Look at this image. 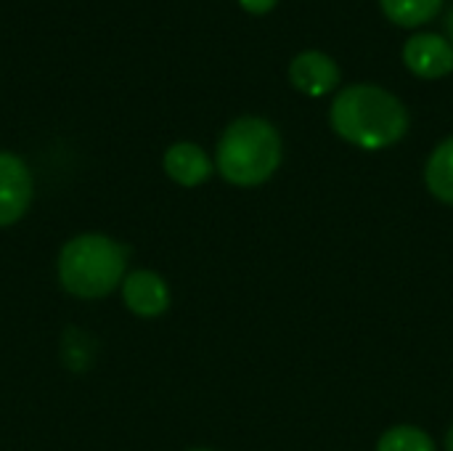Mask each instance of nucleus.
Returning a JSON list of instances; mask_svg holds the SVG:
<instances>
[{
    "label": "nucleus",
    "mask_w": 453,
    "mask_h": 451,
    "mask_svg": "<svg viewBox=\"0 0 453 451\" xmlns=\"http://www.w3.org/2000/svg\"><path fill=\"white\" fill-rule=\"evenodd\" d=\"M329 120L340 138L366 152L388 149L409 130V112L401 98L366 82L340 90L332 101Z\"/></svg>",
    "instance_id": "1"
},
{
    "label": "nucleus",
    "mask_w": 453,
    "mask_h": 451,
    "mask_svg": "<svg viewBox=\"0 0 453 451\" xmlns=\"http://www.w3.org/2000/svg\"><path fill=\"white\" fill-rule=\"evenodd\" d=\"M215 162L228 183L257 186L268 181L281 162L279 130L263 117H239L223 130Z\"/></svg>",
    "instance_id": "2"
},
{
    "label": "nucleus",
    "mask_w": 453,
    "mask_h": 451,
    "mask_svg": "<svg viewBox=\"0 0 453 451\" xmlns=\"http://www.w3.org/2000/svg\"><path fill=\"white\" fill-rule=\"evenodd\" d=\"M125 263L127 253L114 239L104 234H80L61 247L58 282L69 295L96 300L122 282Z\"/></svg>",
    "instance_id": "3"
},
{
    "label": "nucleus",
    "mask_w": 453,
    "mask_h": 451,
    "mask_svg": "<svg viewBox=\"0 0 453 451\" xmlns=\"http://www.w3.org/2000/svg\"><path fill=\"white\" fill-rule=\"evenodd\" d=\"M403 64L422 80H441L453 72V45L443 35H411L403 43Z\"/></svg>",
    "instance_id": "4"
},
{
    "label": "nucleus",
    "mask_w": 453,
    "mask_h": 451,
    "mask_svg": "<svg viewBox=\"0 0 453 451\" xmlns=\"http://www.w3.org/2000/svg\"><path fill=\"white\" fill-rule=\"evenodd\" d=\"M32 202V175L24 159L0 152V226L16 223Z\"/></svg>",
    "instance_id": "5"
},
{
    "label": "nucleus",
    "mask_w": 453,
    "mask_h": 451,
    "mask_svg": "<svg viewBox=\"0 0 453 451\" xmlns=\"http://www.w3.org/2000/svg\"><path fill=\"white\" fill-rule=\"evenodd\" d=\"M289 80L300 93L321 98L340 85V66L324 51H303L289 64Z\"/></svg>",
    "instance_id": "6"
},
{
    "label": "nucleus",
    "mask_w": 453,
    "mask_h": 451,
    "mask_svg": "<svg viewBox=\"0 0 453 451\" xmlns=\"http://www.w3.org/2000/svg\"><path fill=\"white\" fill-rule=\"evenodd\" d=\"M122 300L125 306L143 319H154L167 311L170 290L165 279L154 271H133L122 282Z\"/></svg>",
    "instance_id": "7"
},
{
    "label": "nucleus",
    "mask_w": 453,
    "mask_h": 451,
    "mask_svg": "<svg viewBox=\"0 0 453 451\" xmlns=\"http://www.w3.org/2000/svg\"><path fill=\"white\" fill-rule=\"evenodd\" d=\"M165 173L180 186H199L210 178L212 162L196 144H175L165 152Z\"/></svg>",
    "instance_id": "8"
},
{
    "label": "nucleus",
    "mask_w": 453,
    "mask_h": 451,
    "mask_svg": "<svg viewBox=\"0 0 453 451\" xmlns=\"http://www.w3.org/2000/svg\"><path fill=\"white\" fill-rule=\"evenodd\" d=\"M427 189L441 199L453 205V138H446L427 159L425 170Z\"/></svg>",
    "instance_id": "9"
},
{
    "label": "nucleus",
    "mask_w": 453,
    "mask_h": 451,
    "mask_svg": "<svg viewBox=\"0 0 453 451\" xmlns=\"http://www.w3.org/2000/svg\"><path fill=\"white\" fill-rule=\"evenodd\" d=\"M380 5L393 24L411 29L433 21L441 13L443 0H380Z\"/></svg>",
    "instance_id": "10"
},
{
    "label": "nucleus",
    "mask_w": 453,
    "mask_h": 451,
    "mask_svg": "<svg viewBox=\"0 0 453 451\" xmlns=\"http://www.w3.org/2000/svg\"><path fill=\"white\" fill-rule=\"evenodd\" d=\"M377 451H435L433 439L411 425H398L380 439Z\"/></svg>",
    "instance_id": "11"
},
{
    "label": "nucleus",
    "mask_w": 453,
    "mask_h": 451,
    "mask_svg": "<svg viewBox=\"0 0 453 451\" xmlns=\"http://www.w3.org/2000/svg\"><path fill=\"white\" fill-rule=\"evenodd\" d=\"M276 3H279V0H239V5H242L247 13H252V16H265V13H271V11L276 8Z\"/></svg>",
    "instance_id": "12"
},
{
    "label": "nucleus",
    "mask_w": 453,
    "mask_h": 451,
    "mask_svg": "<svg viewBox=\"0 0 453 451\" xmlns=\"http://www.w3.org/2000/svg\"><path fill=\"white\" fill-rule=\"evenodd\" d=\"M446 29H449V43L453 45V8L449 11V16H446Z\"/></svg>",
    "instance_id": "13"
},
{
    "label": "nucleus",
    "mask_w": 453,
    "mask_h": 451,
    "mask_svg": "<svg viewBox=\"0 0 453 451\" xmlns=\"http://www.w3.org/2000/svg\"><path fill=\"white\" fill-rule=\"evenodd\" d=\"M446 449L453 451V428L449 431V439H446Z\"/></svg>",
    "instance_id": "14"
},
{
    "label": "nucleus",
    "mask_w": 453,
    "mask_h": 451,
    "mask_svg": "<svg viewBox=\"0 0 453 451\" xmlns=\"http://www.w3.org/2000/svg\"><path fill=\"white\" fill-rule=\"evenodd\" d=\"M194 451H207V449H194Z\"/></svg>",
    "instance_id": "15"
}]
</instances>
